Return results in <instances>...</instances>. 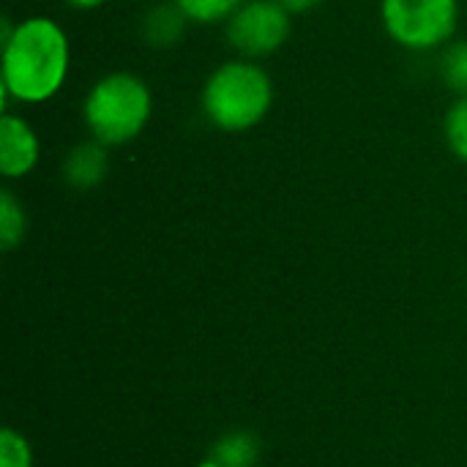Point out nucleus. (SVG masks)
<instances>
[{"label":"nucleus","mask_w":467,"mask_h":467,"mask_svg":"<svg viewBox=\"0 0 467 467\" xmlns=\"http://www.w3.org/2000/svg\"><path fill=\"white\" fill-rule=\"evenodd\" d=\"M443 137L449 150L467 164V96L454 99L443 118Z\"/></svg>","instance_id":"ddd939ff"},{"label":"nucleus","mask_w":467,"mask_h":467,"mask_svg":"<svg viewBox=\"0 0 467 467\" xmlns=\"http://www.w3.org/2000/svg\"><path fill=\"white\" fill-rule=\"evenodd\" d=\"M41 159V140L33 123L16 112L0 115V172L5 181L27 178Z\"/></svg>","instance_id":"423d86ee"},{"label":"nucleus","mask_w":467,"mask_h":467,"mask_svg":"<svg viewBox=\"0 0 467 467\" xmlns=\"http://www.w3.org/2000/svg\"><path fill=\"white\" fill-rule=\"evenodd\" d=\"M460 0H380L386 36L408 52H435L457 38Z\"/></svg>","instance_id":"20e7f679"},{"label":"nucleus","mask_w":467,"mask_h":467,"mask_svg":"<svg viewBox=\"0 0 467 467\" xmlns=\"http://www.w3.org/2000/svg\"><path fill=\"white\" fill-rule=\"evenodd\" d=\"M246 0H175V5L183 11V16L192 25L200 27H213V25H227L230 16L244 5Z\"/></svg>","instance_id":"9b49d317"},{"label":"nucleus","mask_w":467,"mask_h":467,"mask_svg":"<svg viewBox=\"0 0 467 467\" xmlns=\"http://www.w3.org/2000/svg\"><path fill=\"white\" fill-rule=\"evenodd\" d=\"M274 107V79L260 60L233 57L216 66L200 90L205 120L224 134H246L260 126Z\"/></svg>","instance_id":"f03ea898"},{"label":"nucleus","mask_w":467,"mask_h":467,"mask_svg":"<svg viewBox=\"0 0 467 467\" xmlns=\"http://www.w3.org/2000/svg\"><path fill=\"white\" fill-rule=\"evenodd\" d=\"M153 118V90L131 71H109L90 85L82 101L88 134L107 148L134 142Z\"/></svg>","instance_id":"7ed1b4c3"},{"label":"nucleus","mask_w":467,"mask_h":467,"mask_svg":"<svg viewBox=\"0 0 467 467\" xmlns=\"http://www.w3.org/2000/svg\"><path fill=\"white\" fill-rule=\"evenodd\" d=\"M189 25L192 22L183 16V11L175 5V0H159L142 14L140 36L153 49H170V47L181 44Z\"/></svg>","instance_id":"6e6552de"},{"label":"nucleus","mask_w":467,"mask_h":467,"mask_svg":"<svg viewBox=\"0 0 467 467\" xmlns=\"http://www.w3.org/2000/svg\"><path fill=\"white\" fill-rule=\"evenodd\" d=\"M293 33V14L276 0H246L224 25L227 44L238 57L263 60L279 52Z\"/></svg>","instance_id":"39448f33"},{"label":"nucleus","mask_w":467,"mask_h":467,"mask_svg":"<svg viewBox=\"0 0 467 467\" xmlns=\"http://www.w3.org/2000/svg\"><path fill=\"white\" fill-rule=\"evenodd\" d=\"M150 3H159V0H150Z\"/></svg>","instance_id":"a211bd4d"},{"label":"nucleus","mask_w":467,"mask_h":467,"mask_svg":"<svg viewBox=\"0 0 467 467\" xmlns=\"http://www.w3.org/2000/svg\"><path fill=\"white\" fill-rule=\"evenodd\" d=\"M285 11H290L293 16L296 14H309V11H315L323 0H276Z\"/></svg>","instance_id":"2eb2a0df"},{"label":"nucleus","mask_w":467,"mask_h":467,"mask_svg":"<svg viewBox=\"0 0 467 467\" xmlns=\"http://www.w3.org/2000/svg\"><path fill=\"white\" fill-rule=\"evenodd\" d=\"M197 467H213V465H211L208 460H202V462H200V465H197Z\"/></svg>","instance_id":"f3484780"},{"label":"nucleus","mask_w":467,"mask_h":467,"mask_svg":"<svg viewBox=\"0 0 467 467\" xmlns=\"http://www.w3.org/2000/svg\"><path fill=\"white\" fill-rule=\"evenodd\" d=\"M263 454L260 438L249 430L224 432L208 451V462L213 467H257Z\"/></svg>","instance_id":"1a4fd4ad"},{"label":"nucleus","mask_w":467,"mask_h":467,"mask_svg":"<svg viewBox=\"0 0 467 467\" xmlns=\"http://www.w3.org/2000/svg\"><path fill=\"white\" fill-rule=\"evenodd\" d=\"M0 467H33L30 441L14 427L0 430Z\"/></svg>","instance_id":"4468645a"},{"label":"nucleus","mask_w":467,"mask_h":467,"mask_svg":"<svg viewBox=\"0 0 467 467\" xmlns=\"http://www.w3.org/2000/svg\"><path fill=\"white\" fill-rule=\"evenodd\" d=\"M0 47L3 112H11V104H47L63 90L71 71V41L57 19L25 16Z\"/></svg>","instance_id":"f257e3e1"},{"label":"nucleus","mask_w":467,"mask_h":467,"mask_svg":"<svg viewBox=\"0 0 467 467\" xmlns=\"http://www.w3.org/2000/svg\"><path fill=\"white\" fill-rule=\"evenodd\" d=\"M109 150L112 148H107L104 142H99L93 137L77 142L63 156V164H60L63 181L77 192H90V189L101 186L107 181V175H109V167H112Z\"/></svg>","instance_id":"0eeeda50"},{"label":"nucleus","mask_w":467,"mask_h":467,"mask_svg":"<svg viewBox=\"0 0 467 467\" xmlns=\"http://www.w3.org/2000/svg\"><path fill=\"white\" fill-rule=\"evenodd\" d=\"M27 235V211L19 197L5 186L0 189V249H16Z\"/></svg>","instance_id":"9d476101"},{"label":"nucleus","mask_w":467,"mask_h":467,"mask_svg":"<svg viewBox=\"0 0 467 467\" xmlns=\"http://www.w3.org/2000/svg\"><path fill=\"white\" fill-rule=\"evenodd\" d=\"M441 79L443 85L462 99L467 96V38H454L441 52Z\"/></svg>","instance_id":"f8f14e48"},{"label":"nucleus","mask_w":467,"mask_h":467,"mask_svg":"<svg viewBox=\"0 0 467 467\" xmlns=\"http://www.w3.org/2000/svg\"><path fill=\"white\" fill-rule=\"evenodd\" d=\"M63 3L74 11H96V8L107 5L109 0H63Z\"/></svg>","instance_id":"dca6fc26"}]
</instances>
